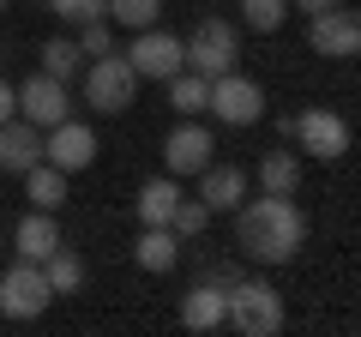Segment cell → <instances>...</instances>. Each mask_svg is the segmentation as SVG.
<instances>
[{"instance_id": "6da1fadb", "label": "cell", "mask_w": 361, "mask_h": 337, "mask_svg": "<svg viewBox=\"0 0 361 337\" xmlns=\"http://www.w3.org/2000/svg\"><path fill=\"white\" fill-rule=\"evenodd\" d=\"M235 247L253 265H289L307 247V217H301L295 193H259L235 205Z\"/></svg>"}, {"instance_id": "7a4b0ae2", "label": "cell", "mask_w": 361, "mask_h": 337, "mask_svg": "<svg viewBox=\"0 0 361 337\" xmlns=\"http://www.w3.org/2000/svg\"><path fill=\"white\" fill-rule=\"evenodd\" d=\"M283 295L265 283V277H247V283H229V313L223 325H235L241 337H277L283 331Z\"/></svg>"}, {"instance_id": "3957f363", "label": "cell", "mask_w": 361, "mask_h": 337, "mask_svg": "<svg viewBox=\"0 0 361 337\" xmlns=\"http://www.w3.org/2000/svg\"><path fill=\"white\" fill-rule=\"evenodd\" d=\"M139 85L145 78L127 66V54H97V61L85 66V103L97 109V115H127L133 103H139Z\"/></svg>"}, {"instance_id": "277c9868", "label": "cell", "mask_w": 361, "mask_h": 337, "mask_svg": "<svg viewBox=\"0 0 361 337\" xmlns=\"http://www.w3.org/2000/svg\"><path fill=\"white\" fill-rule=\"evenodd\" d=\"M235 61H241V30L229 18H199L193 37H187V73L223 78V73H235Z\"/></svg>"}, {"instance_id": "5b68a950", "label": "cell", "mask_w": 361, "mask_h": 337, "mask_svg": "<svg viewBox=\"0 0 361 337\" xmlns=\"http://www.w3.org/2000/svg\"><path fill=\"white\" fill-rule=\"evenodd\" d=\"M49 301H54V289L37 259H18L0 271V319H37V313H49Z\"/></svg>"}, {"instance_id": "8992f818", "label": "cell", "mask_w": 361, "mask_h": 337, "mask_svg": "<svg viewBox=\"0 0 361 337\" xmlns=\"http://www.w3.org/2000/svg\"><path fill=\"white\" fill-rule=\"evenodd\" d=\"M211 115L223 121V127H253V121H265V85L247 73H223L211 78Z\"/></svg>"}, {"instance_id": "52a82bcc", "label": "cell", "mask_w": 361, "mask_h": 337, "mask_svg": "<svg viewBox=\"0 0 361 337\" xmlns=\"http://www.w3.org/2000/svg\"><path fill=\"white\" fill-rule=\"evenodd\" d=\"M127 66L139 78H175L180 66H187V42H180L175 30H163V25H145V30H133Z\"/></svg>"}, {"instance_id": "ba28073f", "label": "cell", "mask_w": 361, "mask_h": 337, "mask_svg": "<svg viewBox=\"0 0 361 337\" xmlns=\"http://www.w3.org/2000/svg\"><path fill=\"white\" fill-rule=\"evenodd\" d=\"M289 139L307 157H319V163H337V157H349V121L319 103V109H301L295 115V133H289Z\"/></svg>"}, {"instance_id": "9c48e42d", "label": "cell", "mask_w": 361, "mask_h": 337, "mask_svg": "<svg viewBox=\"0 0 361 337\" xmlns=\"http://www.w3.org/2000/svg\"><path fill=\"white\" fill-rule=\"evenodd\" d=\"M307 49L325 54V61H355L361 54V18L349 6H331V13L307 18Z\"/></svg>"}, {"instance_id": "30bf717a", "label": "cell", "mask_w": 361, "mask_h": 337, "mask_svg": "<svg viewBox=\"0 0 361 337\" xmlns=\"http://www.w3.org/2000/svg\"><path fill=\"white\" fill-rule=\"evenodd\" d=\"M18 115L49 133V127H61V121L73 115V91H66L61 78H49V73H30L25 85H18Z\"/></svg>"}, {"instance_id": "8fae6325", "label": "cell", "mask_w": 361, "mask_h": 337, "mask_svg": "<svg viewBox=\"0 0 361 337\" xmlns=\"http://www.w3.org/2000/svg\"><path fill=\"white\" fill-rule=\"evenodd\" d=\"M42 163H54L61 175H78V168H90V163H97V133H90L85 121L66 115L61 127L42 133Z\"/></svg>"}, {"instance_id": "7c38bea8", "label": "cell", "mask_w": 361, "mask_h": 337, "mask_svg": "<svg viewBox=\"0 0 361 337\" xmlns=\"http://www.w3.org/2000/svg\"><path fill=\"white\" fill-rule=\"evenodd\" d=\"M211 157H217V139H211V127H199L193 115H187V121L163 139V168L175 175V181H180V175H199Z\"/></svg>"}, {"instance_id": "4fadbf2b", "label": "cell", "mask_w": 361, "mask_h": 337, "mask_svg": "<svg viewBox=\"0 0 361 337\" xmlns=\"http://www.w3.org/2000/svg\"><path fill=\"white\" fill-rule=\"evenodd\" d=\"M199 199H205V211H211V217L235 211V205L247 199V168H235V163H217V157H211V163L199 168Z\"/></svg>"}, {"instance_id": "5bb4252c", "label": "cell", "mask_w": 361, "mask_h": 337, "mask_svg": "<svg viewBox=\"0 0 361 337\" xmlns=\"http://www.w3.org/2000/svg\"><path fill=\"white\" fill-rule=\"evenodd\" d=\"M30 163H42V127H30L25 115L0 121V175H25Z\"/></svg>"}, {"instance_id": "9a60e30c", "label": "cell", "mask_w": 361, "mask_h": 337, "mask_svg": "<svg viewBox=\"0 0 361 337\" xmlns=\"http://www.w3.org/2000/svg\"><path fill=\"white\" fill-rule=\"evenodd\" d=\"M133 259H139V271L163 277L180 265V235L169 229V223H139V235H133Z\"/></svg>"}, {"instance_id": "2e32d148", "label": "cell", "mask_w": 361, "mask_h": 337, "mask_svg": "<svg viewBox=\"0 0 361 337\" xmlns=\"http://www.w3.org/2000/svg\"><path fill=\"white\" fill-rule=\"evenodd\" d=\"M54 247H61V223H54V211H37V205H30L25 217H18V229H13V253L42 265Z\"/></svg>"}, {"instance_id": "e0dca14e", "label": "cell", "mask_w": 361, "mask_h": 337, "mask_svg": "<svg viewBox=\"0 0 361 337\" xmlns=\"http://www.w3.org/2000/svg\"><path fill=\"white\" fill-rule=\"evenodd\" d=\"M223 313H229V289L211 283V277H205V283H193L187 295H180V325H187V331H217Z\"/></svg>"}, {"instance_id": "ac0fdd59", "label": "cell", "mask_w": 361, "mask_h": 337, "mask_svg": "<svg viewBox=\"0 0 361 337\" xmlns=\"http://www.w3.org/2000/svg\"><path fill=\"white\" fill-rule=\"evenodd\" d=\"M175 205H180V181H175V175H151V181L133 193V217H139V223H169Z\"/></svg>"}, {"instance_id": "d6986e66", "label": "cell", "mask_w": 361, "mask_h": 337, "mask_svg": "<svg viewBox=\"0 0 361 337\" xmlns=\"http://www.w3.org/2000/svg\"><path fill=\"white\" fill-rule=\"evenodd\" d=\"M25 193H30V205H37V211H61L66 205V175L54 163H30L25 168Z\"/></svg>"}, {"instance_id": "ffe728a7", "label": "cell", "mask_w": 361, "mask_h": 337, "mask_svg": "<svg viewBox=\"0 0 361 337\" xmlns=\"http://www.w3.org/2000/svg\"><path fill=\"white\" fill-rule=\"evenodd\" d=\"M169 85V109H175L180 121L187 115H205V103H211V78H199V73H187V66H180L175 78H163Z\"/></svg>"}, {"instance_id": "44dd1931", "label": "cell", "mask_w": 361, "mask_h": 337, "mask_svg": "<svg viewBox=\"0 0 361 337\" xmlns=\"http://www.w3.org/2000/svg\"><path fill=\"white\" fill-rule=\"evenodd\" d=\"M259 187H265V193H295L301 187V157L271 145V151L259 157Z\"/></svg>"}, {"instance_id": "7402d4cb", "label": "cell", "mask_w": 361, "mask_h": 337, "mask_svg": "<svg viewBox=\"0 0 361 337\" xmlns=\"http://www.w3.org/2000/svg\"><path fill=\"white\" fill-rule=\"evenodd\" d=\"M42 277H49V289H54V295H78V289H85V259H78V253H73V247H54V253H49V259H42Z\"/></svg>"}, {"instance_id": "603a6c76", "label": "cell", "mask_w": 361, "mask_h": 337, "mask_svg": "<svg viewBox=\"0 0 361 337\" xmlns=\"http://www.w3.org/2000/svg\"><path fill=\"white\" fill-rule=\"evenodd\" d=\"M37 73H49V78H61V85H66V78H73L78 73V61H85V54H78V42L73 37H49V42H42V49H37Z\"/></svg>"}, {"instance_id": "cb8c5ba5", "label": "cell", "mask_w": 361, "mask_h": 337, "mask_svg": "<svg viewBox=\"0 0 361 337\" xmlns=\"http://www.w3.org/2000/svg\"><path fill=\"white\" fill-rule=\"evenodd\" d=\"M103 18L121 30H145L163 18V0H103Z\"/></svg>"}, {"instance_id": "d4e9b609", "label": "cell", "mask_w": 361, "mask_h": 337, "mask_svg": "<svg viewBox=\"0 0 361 337\" xmlns=\"http://www.w3.org/2000/svg\"><path fill=\"white\" fill-rule=\"evenodd\" d=\"M241 25L259 37H277L289 25V0H241Z\"/></svg>"}, {"instance_id": "484cf974", "label": "cell", "mask_w": 361, "mask_h": 337, "mask_svg": "<svg viewBox=\"0 0 361 337\" xmlns=\"http://www.w3.org/2000/svg\"><path fill=\"white\" fill-rule=\"evenodd\" d=\"M205 223H211V211H205V199H187L180 193V205H175V217H169V229L180 235V241H193V235H205Z\"/></svg>"}, {"instance_id": "4316f807", "label": "cell", "mask_w": 361, "mask_h": 337, "mask_svg": "<svg viewBox=\"0 0 361 337\" xmlns=\"http://www.w3.org/2000/svg\"><path fill=\"white\" fill-rule=\"evenodd\" d=\"M73 42H78V54H109L115 49V25H109V18H85Z\"/></svg>"}, {"instance_id": "83f0119b", "label": "cell", "mask_w": 361, "mask_h": 337, "mask_svg": "<svg viewBox=\"0 0 361 337\" xmlns=\"http://www.w3.org/2000/svg\"><path fill=\"white\" fill-rule=\"evenodd\" d=\"M49 13L66 25H85V18H103V0H49Z\"/></svg>"}, {"instance_id": "f1b7e54d", "label": "cell", "mask_w": 361, "mask_h": 337, "mask_svg": "<svg viewBox=\"0 0 361 337\" xmlns=\"http://www.w3.org/2000/svg\"><path fill=\"white\" fill-rule=\"evenodd\" d=\"M337 0H289V13H301V18H319V13H331Z\"/></svg>"}, {"instance_id": "f546056e", "label": "cell", "mask_w": 361, "mask_h": 337, "mask_svg": "<svg viewBox=\"0 0 361 337\" xmlns=\"http://www.w3.org/2000/svg\"><path fill=\"white\" fill-rule=\"evenodd\" d=\"M13 115H18V85L0 78V121H13Z\"/></svg>"}, {"instance_id": "4dcf8cb0", "label": "cell", "mask_w": 361, "mask_h": 337, "mask_svg": "<svg viewBox=\"0 0 361 337\" xmlns=\"http://www.w3.org/2000/svg\"><path fill=\"white\" fill-rule=\"evenodd\" d=\"M6 6H13V0H0V13H6Z\"/></svg>"}, {"instance_id": "1f68e13d", "label": "cell", "mask_w": 361, "mask_h": 337, "mask_svg": "<svg viewBox=\"0 0 361 337\" xmlns=\"http://www.w3.org/2000/svg\"><path fill=\"white\" fill-rule=\"evenodd\" d=\"M0 61H6V49H0Z\"/></svg>"}]
</instances>
